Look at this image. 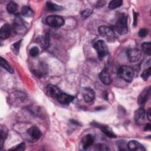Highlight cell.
<instances>
[{"mask_svg": "<svg viewBox=\"0 0 151 151\" xmlns=\"http://www.w3.org/2000/svg\"><path fill=\"white\" fill-rule=\"evenodd\" d=\"M94 48L96 50L99 58L101 59L107 55L109 52V50L106 42L102 40H100L96 41L93 45Z\"/></svg>", "mask_w": 151, "mask_h": 151, "instance_id": "cell-3", "label": "cell"}, {"mask_svg": "<svg viewBox=\"0 0 151 151\" xmlns=\"http://www.w3.org/2000/svg\"><path fill=\"white\" fill-rule=\"evenodd\" d=\"M96 149L97 150H108L109 148L104 144H98L96 146Z\"/></svg>", "mask_w": 151, "mask_h": 151, "instance_id": "cell-32", "label": "cell"}, {"mask_svg": "<svg viewBox=\"0 0 151 151\" xmlns=\"http://www.w3.org/2000/svg\"><path fill=\"white\" fill-rule=\"evenodd\" d=\"M82 94L84 100L87 103H90L95 99V92L90 87L84 88Z\"/></svg>", "mask_w": 151, "mask_h": 151, "instance_id": "cell-7", "label": "cell"}, {"mask_svg": "<svg viewBox=\"0 0 151 151\" xmlns=\"http://www.w3.org/2000/svg\"><path fill=\"white\" fill-rule=\"evenodd\" d=\"M25 28L22 18L19 15H17L14 21V29L17 32H24V29Z\"/></svg>", "mask_w": 151, "mask_h": 151, "instance_id": "cell-11", "label": "cell"}, {"mask_svg": "<svg viewBox=\"0 0 151 151\" xmlns=\"http://www.w3.org/2000/svg\"><path fill=\"white\" fill-rule=\"evenodd\" d=\"M0 133H1V139H0V146H1V149H2L4 146V144L5 143V141L7 137L8 136V129L5 126L1 125V129H0Z\"/></svg>", "mask_w": 151, "mask_h": 151, "instance_id": "cell-19", "label": "cell"}, {"mask_svg": "<svg viewBox=\"0 0 151 151\" xmlns=\"http://www.w3.org/2000/svg\"><path fill=\"white\" fill-rule=\"evenodd\" d=\"M134 74L133 68L128 65H122L119 67L117 71V75L119 77L127 82L132 81Z\"/></svg>", "mask_w": 151, "mask_h": 151, "instance_id": "cell-2", "label": "cell"}, {"mask_svg": "<svg viewBox=\"0 0 151 151\" xmlns=\"http://www.w3.org/2000/svg\"><path fill=\"white\" fill-rule=\"evenodd\" d=\"M95 137L91 134H86L82 140V145L84 149H87L94 143Z\"/></svg>", "mask_w": 151, "mask_h": 151, "instance_id": "cell-17", "label": "cell"}, {"mask_svg": "<svg viewBox=\"0 0 151 151\" xmlns=\"http://www.w3.org/2000/svg\"><path fill=\"white\" fill-rule=\"evenodd\" d=\"M99 78L100 81L106 85H109L111 82V78L108 70L106 68L102 70L99 74Z\"/></svg>", "mask_w": 151, "mask_h": 151, "instance_id": "cell-14", "label": "cell"}, {"mask_svg": "<svg viewBox=\"0 0 151 151\" xmlns=\"http://www.w3.org/2000/svg\"><path fill=\"white\" fill-rule=\"evenodd\" d=\"M114 29L119 34L123 35L127 32V17L124 14H120L113 26Z\"/></svg>", "mask_w": 151, "mask_h": 151, "instance_id": "cell-1", "label": "cell"}, {"mask_svg": "<svg viewBox=\"0 0 151 151\" xmlns=\"http://www.w3.org/2000/svg\"><path fill=\"white\" fill-rule=\"evenodd\" d=\"M93 11L90 9H86L81 12V15L83 18H87L92 14Z\"/></svg>", "mask_w": 151, "mask_h": 151, "instance_id": "cell-30", "label": "cell"}, {"mask_svg": "<svg viewBox=\"0 0 151 151\" xmlns=\"http://www.w3.org/2000/svg\"><path fill=\"white\" fill-rule=\"evenodd\" d=\"M98 32L99 34L103 37H105L106 38H114L116 37V35L113 31V30L106 25H101L98 28Z\"/></svg>", "mask_w": 151, "mask_h": 151, "instance_id": "cell-6", "label": "cell"}, {"mask_svg": "<svg viewBox=\"0 0 151 151\" xmlns=\"http://www.w3.org/2000/svg\"><path fill=\"white\" fill-rule=\"evenodd\" d=\"M106 1H98L97 2V3H96V6L97 7H101V6L104 5V4H106Z\"/></svg>", "mask_w": 151, "mask_h": 151, "instance_id": "cell-34", "label": "cell"}, {"mask_svg": "<svg viewBox=\"0 0 151 151\" xmlns=\"http://www.w3.org/2000/svg\"><path fill=\"white\" fill-rule=\"evenodd\" d=\"M1 65L2 68L5 69L8 72L10 73H13L14 70L13 68L11 67V65L8 64L7 61L3 58L2 57H1Z\"/></svg>", "mask_w": 151, "mask_h": 151, "instance_id": "cell-25", "label": "cell"}, {"mask_svg": "<svg viewBox=\"0 0 151 151\" xmlns=\"http://www.w3.org/2000/svg\"><path fill=\"white\" fill-rule=\"evenodd\" d=\"M99 128L100 129V130L103 132V133H104L107 136L110 138H116V136L114 134V133L108 127L104 125H99Z\"/></svg>", "mask_w": 151, "mask_h": 151, "instance_id": "cell-20", "label": "cell"}, {"mask_svg": "<svg viewBox=\"0 0 151 151\" xmlns=\"http://www.w3.org/2000/svg\"><path fill=\"white\" fill-rule=\"evenodd\" d=\"M146 113L143 108H139L134 112V121L137 124H142L145 120Z\"/></svg>", "mask_w": 151, "mask_h": 151, "instance_id": "cell-13", "label": "cell"}, {"mask_svg": "<svg viewBox=\"0 0 151 151\" xmlns=\"http://www.w3.org/2000/svg\"><path fill=\"white\" fill-rule=\"evenodd\" d=\"M137 23V14L135 13L134 15V21H133V25L134 26H136Z\"/></svg>", "mask_w": 151, "mask_h": 151, "instance_id": "cell-35", "label": "cell"}, {"mask_svg": "<svg viewBox=\"0 0 151 151\" xmlns=\"http://www.w3.org/2000/svg\"><path fill=\"white\" fill-rule=\"evenodd\" d=\"M46 6L48 10L51 11H59L64 8L63 6L51 2H47L46 3Z\"/></svg>", "mask_w": 151, "mask_h": 151, "instance_id": "cell-21", "label": "cell"}, {"mask_svg": "<svg viewBox=\"0 0 151 151\" xmlns=\"http://www.w3.org/2000/svg\"><path fill=\"white\" fill-rule=\"evenodd\" d=\"M29 53L31 56L35 57L39 54V49L37 47H34L29 50Z\"/></svg>", "mask_w": 151, "mask_h": 151, "instance_id": "cell-29", "label": "cell"}, {"mask_svg": "<svg viewBox=\"0 0 151 151\" xmlns=\"http://www.w3.org/2000/svg\"><path fill=\"white\" fill-rule=\"evenodd\" d=\"M61 92V90L54 84H48L46 87L47 94L52 97L57 98Z\"/></svg>", "mask_w": 151, "mask_h": 151, "instance_id": "cell-8", "label": "cell"}, {"mask_svg": "<svg viewBox=\"0 0 151 151\" xmlns=\"http://www.w3.org/2000/svg\"><path fill=\"white\" fill-rule=\"evenodd\" d=\"M57 99L59 103H60L61 104H67L73 101V100L74 99V97L71 95H69L68 94L61 92L57 97Z\"/></svg>", "mask_w": 151, "mask_h": 151, "instance_id": "cell-15", "label": "cell"}, {"mask_svg": "<svg viewBox=\"0 0 151 151\" xmlns=\"http://www.w3.org/2000/svg\"><path fill=\"white\" fill-rule=\"evenodd\" d=\"M123 4L122 0H112L111 1L108 5V7L110 9H114L118 7H120Z\"/></svg>", "mask_w": 151, "mask_h": 151, "instance_id": "cell-26", "label": "cell"}, {"mask_svg": "<svg viewBox=\"0 0 151 151\" xmlns=\"http://www.w3.org/2000/svg\"><path fill=\"white\" fill-rule=\"evenodd\" d=\"M150 128H151L150 124H147L145 126V130H150Z\"/></svg>", "mask_w": 151, "mask_h": 151, "instance_id": "cell-37", "label": "cell"}, {"mask_svg": "<svg viewBox=\"0 0 151 151\" xmlns=\"http://www.w3.org/2000/svg\"><path fill=\"white\" fill-rule=\"evenodd\" d=\"M12 28L8 24H4L0 29V38L1 40H5L9 38L11 34Z\"/></svg>", "mask_w": 151, "mask_h": 151, "instance_id": "cell-12", "label": "cell"}, {"mask_svg": "<svg viewBox=\"0 0 151 151\" xmlns=\"http://www.w3.org/2000/svg\"><path fill=\"white\" fill-rule=\"evenodd\" d=\"M138 34L140 37H145L148 34V30L146 28H142L139 30Z\"/></svg>", "mask_w": 151, "mask_h": 151, "instance_id": "cell-33", "label": "cell"}, {"mask_svg": "<svg viewBox=\"0 0 151 151\" xmlns=\"http://www.w3.org/2000/svg\"><path fill=\"white\" fill-rule=\"evenodd\" d=\"M150 94V87L146 88L139 95L138 98V103L140 106L144 105L147 101Z\"/></svg>", "mask_w": 151, "mask_h": 151, "instance_id": "cell-9", "label": "cell"}, {"mask_svg": "<svg viewBox=\"0 0 151 151\" xmlns=\"http://www.w3.org/2000/svg\"><path fill=\"white\" fill-rule=\"evenodd\" d=\"M150 76V68L149 67L148 68L145 70L142 74H141V77L142 78L145 80L146 81L147 80V78L149 77V76Z\"/></svg>", "mask_w": 151, "mask_h": 151, "instance_id": "cell-28", "label": "cell"}, {"mask_svg": "<svg viewBox=\"0 0 151 151\" xmlns=\"http://www.w3.org/2000/svg\"><path fill=\"white\" fill-rule=\"evenodd\" d=\"M18 8V5L14 1H11L7 4L6 10L9 14H14Z\"/></svg>", "mask_w": 151, "mask_h": 151, "instance_id": "cell-23", "label": "cell"}, {"mask_svg": "<svg viewBox=\"0 0 151 151\" xmlns=\"http://www.w3.org/2000/svg\"><path fill=\"white\" fill-rule=\"evenodd\" d=\"M21 44V40H19L14 44H13L11 46V50L13 51V52L15 54H18L19 51V48Z\"/></svg>", "mask_w": 151, "mask_h": 151, "instance_id": "cell-27", "label": "cell"}, {"mask_svg": "<svg viewBox=\"0 0 151 151\" xmlns=\"http://www.w3.org/2000/svg\"><path fill=\"white\" fill-rule=\"evenodd\" d=\"M127 149L134 151H145V148L139 142L136 140H130L127 145Z\"/></svg>", "mask_w": 151, "mask_h": 151, "instance_id": "cell-16", "label": "cell"}, {"mask_svg": "<svg viewBox=\"0 0 151 151\" xmlns=\"http://www.w3.org/2000/svg\"><path fill=\"white\" fill-rule=\"evenodd\" d=\"M27 134L34 140H37L39 139L41 136V133L40 130L36 126H31L29 127L27 131Z\"/></svg>", "mask_w": 151, "mask_h": 151, "instance_id": "cell-10", "label": "cell"}, {"mask_svg": "<svg viewBox=\"0 0 151 151\" xmlns=\"http://www.w3.org/2000/svg\"><path fill=\"white\" fill-rule=\"evenodd\" d=\"M46 23L53 28L61 27L64 25V19L59 15H49L46 18Z\"/></svg>", "mask_w": 151, "mask_h": 151, "instance_id": "cell-4", "label": "cell"}, {"mask_svg": "<svg viewBox=\"0 0 151 151\" xmlns=\"http://www.w3.org/2000/svg\"><path fill=\"white\" fill-rule=\"evenodd\" d=\"M25 149V144L24 143H21L19 144L18 145L16 146L15 147H13L11 149V150H18V151H23Z\"/></svg>", "mask_w": 151, "mask_h": 151, "instance_id": "cell-31", "label": "cell"}, {"mask_svg": "<svg viewBox=\"0 0 151 151\" xmlns=\"http://www.w3.org/2000/svg\"><path fill=\"white\" fill-rule=\"evenodd\" d=\"M21 14L25 17H31L34 15V12L30 7L24 6L21 9Z\"/></svg>", "mask_w": 151, "mask_h": 151, "instance_id": "cell-22", "label": "cell"}, {"mask_svg": "<svg viewBox=\"0 0 151 151\" xmlns=\"http://www.w3.org/2000/svg\"><path fill=\"white\" fill-rule=\"evenodd\" d=\"M37 42L40 44L42 48H48L50 44V36L48 34H46L44 36L41 37H37Z\"/></svg>", "mask_w": 151, "mask_h": 151, "instance_id": "cell-18", "label": "cell"}, {"mask_svg": "<svg viewBox=\"0 0 151 151\" xmlns=\"http://www.w3.org/2000/svg\"><path fill=\"white\" fill-rule=\"evenodd\" d=\"M127 56L130 62L135 63L140 59L141 52L137 48H129L127 51Z\"/></svg>", "mask_w": 151, "mask_h": 151, "instance_id": "cell-5", "label": "cell"}, {"mask_svg": "<svg viewBox=\"0 0 151 151\" xmlns=\"http://www.w3.org/2000/svg\"><path fill=\"white\" fill-rule=\"evenodd\" d=\"M142 51L147 55H150L151 54V44L150 42H145L141 45Z\"/></svg>", "mask_w": 151, "mask_h": 151, "instance_id": "cell-24", "label": "cell"}, {"mask_svg": "<svg viewBox=\"0 0 151 151\" xmlns=\"http://www.w3.org/2000/svg\"><path fill=\"white\" fill-rule=\"evenodd\" d=\"M146 115L149 120H150V109H149V110L147 111Z\"/></svg>", "mask_w": 151, "mask_h": 151, "instance_id": "cell-36", "label": "cell"}]
</instances>
